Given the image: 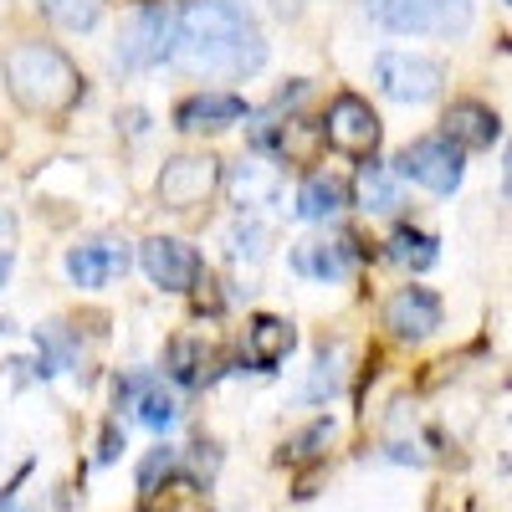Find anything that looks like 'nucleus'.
Wrapping results in <instances>:
<instances>
[{"label": "nucleus", "mask_w": 512, "mask_h": 512, "mask_svg": "<svg viewBox=\"0 0 512 512\" xmlns=\"http://www.w3.org/2000/svg\"><path fill=\"white\" fill-rule=\"evenodd\" d=\"M384 31L400 36H461L472 26V0H364Z\"/></svg>", "instance_id": "obj_3"}, {"label": "nucleus", "mask_w": 512, "mask_h": 512, "mask_svg": "<svg viewBox=\"0 0 512 512\" xmlns=\"http://www.w3.org/2000/svg\"><path fill=\"white\" fill-rule=\"evenodd\" d=\"M169 62L190 77H251L267 62V41L236 0H190L175 16Z\"/></svg>", "instance_id": "obj_1"}, {"label": "nucleus", "mask_w": 512, "mask_h": 512, "mask_svg": "<svg viewBox=\"0 0 512 512\" xmlns=\"http://www.w3.org/2000/svg\"><path fill=\"white\" fill-rule=\"evenodd\" d=\"M390 256H395L400 267H410V272H425V267L441 262V241L425 236V231H415V226H400V231L390 236Z\"/></svg>", "instance_id": "obj_19"}, {"label": "nucleus", "mask_w": 512, "mask_h": 512, "mask_svg": "<svg viewBox=\"0 0 512 512\" xmlns=\"http://www.w3.org/2000/svg\"><path fill=\"white\" fill-rule=\"evenodd\" d=\"M36 349H41V369H36V374H57V369L72 364V344H67L62 328H47V333L36 338Z\"/></svg>", "instance_id": "obj_24"}, {"label": "nucleus", "mask_w": 512, "mask_h": 512, "mask_svg": "<svg viewBox=\"0 0 512 512\" xmlns=\"http://www.w3.org/2000/svg\"><path fill=\"white\" fill-rule=\"evenodd\" d=\"M169 472H175V451H169V446H154V451L144 456V466H139V492H144V497H154V492H159V482H164Z\"/></svg>", "instance_id": "obj_25"}, {"label": "nucleus", "mask_w": 512, "mask_h": 512, "mask_svg": "<svg viewBox=\"0 0 512 512\" xmlns=\"http://www.w3.org/2000/svg\"><path fill=\"white\" fill-rule=\"evenodd\" d=\"M323 134L338 154H354V159H369L379 149V113L359 98V93H338L328 118H323Z\"/></svg>", "instance_id": "obj_7"}, {"label": "nucleus", "mask_w": 512, "mask_h": 512, "mask_svg": "<svg viewBox=\"0 0 512 512\" xmlns=\"http://www.w3.org/2000/svg\"><path fill=\"white\" fill-rule=\"evenodd\" d=\"M349 205V185L333 180V175H313L303 190H297V216L303 221H328Z\"/></svg>", "instance_id": "obj_18"}, {"label": "nucleus", "mask_w": 512, "mask_h": 512, "mask_svg": "<svg viewBox=\"0 0 512 512\" xmlns=\"http://www.w3.org/2000/svg\"><path fill=\"white\" fill-rule=\"evenodd\" d=\"M221 185V159L216 154H175L159 169V200L169 210H195Z\"/></svg>", "instance_id": "obj_6"}, {"label": "nucleus", "mask_w": 512, "mask_h": 512, "mask_svg": "<svg viewBox=\"0 0 512 512\" xmlns=\"http://www.w3.org/2000/svg\"><path fill=\"white\" fill-rule=\"evenodd\" d=\"M118 410H134L149 431H169V425L180 420L175 395H169L154 374H128V379H118Z\"/></svg>", "instance_id": "obj_12"}, {"label": "nucleus", "mask_w": 512, "mask_h": 512, "mask_svg": "<svg viewBox=\"0 0 512 512\" xmlns=\"http://www.w3.org/2000/svg\"><path fill=\"white\" fill-rule=\"evenodd\" d=\"M262 241H267V231H262V226H231V231H226L231 256H262V251H267Z\"/></svg>", "instance_id": "obj_26"}, {"label": "nucleus", "mask_w": 512, "mask_h": 512, "mask_svg": "<svg viewBox=\"0 0 512 512\" xmlns=\"http://www.w3.org/2000/svg\"><path fill=\"white\" fill-rule=\"evenodd\" d=\"M144 512H149V507H144Z\"/></svg>", "instance_id": "obj_29"}, {"label": "nucleus", "mask_w": 512, "mask_h": 512, "mask_svg": "<svg viewBox=\"0 0 512 512\" xmlns=\"http://www.w3.org/2000/svg\"><path fill=\"white\" fill-rule=\"evenodd\" d=\"M338 384H344V349H323L313 364V379H308V400L338 395Z\"/></svg>", "instance_id": "obj_23"}, {"label": "nucleus", "mask_w": 512, "mask_h": 512, "mask_svg": "<svg viewBox=\"0 0 512 512\" xmlns=\"http://www.w3.org/2000/svg\"><path fill=\"white\" fill-rule=\"evenodd\" d=\"M292 349H297V333H292L287 318L256 313V318L246 323V364H251V369H277Z\"/></svg>", "instance_id": "obj_15"}, {"label": "nucleus", "mask_w": 512, "mask_h": 512, "mask_svg": "<svg viewBox=\"0 0 512 512\" xmlns=\"http://www.w3.org/2000/svg\"><path fill=\"white\" fill-rule=\"evenodd\" d=\"M210 349L200 344V338H175V344H169V374H175L180 384H200L210 369Z\"/></svg>", "instance_id": "obj_20"}, {"label": "nucleus", "mask_w": 512, "mask_h": 512, "mask_svg": "<svg viewBox=\"0 0 512 512\" xmlns=\"http://www.w3.org/2000/svg\"><path fill=\"white\" fill-rule=\"evenodd\" d=\"M6 272H11V256H6V251H0V282H6Z\"/></svg>", "instance_id": "obj_28"}, {"label": "nucleus", "mask_w": 512, "mask_h": 512, "mask_svg": "<svg viewBox=\"0 0 512 512\" xmlns=\"http://www.w3.org/2000/svg\"><path fill=\"white\" fill-rule=\"evenodd\" d=\"M374 82L395 103H431L446 82V67L420 57V52H379L374 57Z\"/></svg>", "instance_id": "obj_5"}, {"label": "nucleus", "mask_w": 512, "mask_h": 512, "mask_svg": "<svg viewBox=\"0 0 512 512\" xmlns=\"http://www.w3.org/2000/svg\"><path fill=\"white\" fill-rule=\"evenodd\" d=\"M128 267H134V251H128V241H118V236H98V241H82V246L67 251V277L77 287H108Z\"/></svg>", "instance_id": "obj_10"}, {"label": "nucleus", "mask_w": 512, "mask_h": 512, "mask_svg": "<svg viewBox=\"0 0 512 512\" xmlns=\"http://www.w3.org/2000/svg\"><path fill=\"white\" fill-rule=\"evenodd\" d=\"M231 200L241 205V210H251V205H267L272 195H277V169L272 164H262V159H241L236 169H231Z\"/></svg>", "instance_id": "obj_17"}, {"label": "nucleus", "mask_w": 512, "mask_h": 512, "mask_svg": "<svg viewBox=\"0 0 512 512\" xmlns=\"http://www.w3.org/2000/svg\"><path fill=\"white\" fill-rule=\"evenodd\" d=\"M395 169H400L405 180H415V185H425V190H436V195H451V190L461 185V175H466L461 149L446 144V139H415V144L395 159Z\"/></svg>", "instance_id": "obj_8"}, {"label": "nucleus", "mask_w": 512, "mask_h": 512, "mask_svg": "<svg viewBox=\"0 0 512 512\" xmlns=\"http://www.w3.org/2000/svg\"><path fill=\"white\" fill-rule=\"evenodd\" d=\"M349 246H354V241H344V236L297 241V246H292V267L303 272V277H313V282H338V277L349 272V262H354Z\"/></svg>", "instance_id": "obj_14"}, {"label": "nucleus", "mask_w": 512, "mask_h": 512, "mask_svg": "<svg viewBox=\"0 0 512 512\" xmlns=\"http://www.w3.org/2000/svg\"><path fill=\"white\" fill-rule=\"evenodd\" d=\"M359 200H364V210H395L400 205V190H395V180H390V169L384 164H364L359 169Z\"/></svg>", "instance_id": "obj_21"}, {"label": "nucleus", "mask_w": 512, "mask_h": 512, "mask_svg": "<svg viewBox=\"0 0 512 512\" xmlns=\"http://www.w3.org/2000/svg\"><path fill=\"white\" fill-rule=\"evenodd\" d=\"M441 123H446L441 139L456 144L461 154H466V149H492V144L502 139V118H497L487 103H472V98H466V103H451Z\"/></svg>", "instance_id": "obj_13"}, {"label": "nucleus", "mask_w": 512, "mask_h": 512, "mask_svg": "<svg viewBox=\"0 0 512 512\" xmlns=\"http://www.w3.org/2000/svg\"><path fill=\"white\" fill-rule=\"evenodd\" d=\"M241 118H246V98H236V93H195L175 108L180 128H231Z\"/></svg>", "instance_id": "obj_16"}, {"label": "nucleus", "mask_w": 512, "mask_h": 512, "mask_svg": "<svg viewBox=\"0 0 512 512\" xmlns=\"http://www.w3.org/2000/svg\"><path fill=\"white\" fill-rule=\"evenodd\" d=\"M41 11H47L57 26H67V31H88L103 16V0H41Z\"/></svg>", "instance_id": "obj_22"}, {"label": "nucleus", "mask_w": 512, "mask_h": 512, "mask_svg": "<svg viewBox=\"0 0 512 512\" xmlns=\"http://www.w3.org/2000/svg\"><path fill=\"white\" fill-rule=\"evenodd\" d=\"M441 297L431 287H400L390 303H384V328L395 338H431L441 328Z\"/></svg>", "instance_id": "obj_11"}, {"label": "nucleus", "mask_w": 512, "mask_h": 512, "mask_svg": "<svg viewBox=\"0 0 512 512\" xmlns=\"http://www.w3.org/2000/svg\"><path fill=\"white\" fill-rule=\"evenodd\" d=\"M118 446H123V431H118V425H108V431H103V451H98V461H113V456H118Z\"/></svg>", "instance_id": "obj_27"}, {"label": "nucleus", "mask_w": 512, "mask_h": 512, "mask_svg": "<svg viewBox=\"0 0 512 512\" xmlns=\"http://www.w3.org/2000/svg\"><path fill=\"white\" fill-rule=\"evenodd\" d=\"M6 88L26 113L57 118L67 108H77L82 98V72L72 67L67 52H57L52 41H21L6 52Z\"/></svg>", "instance_id": "obj_2"}, {"label": "nucleus", "mask_w": 512, "mask_h": 512, "mask_svg": "<svg viewBox=\"0 0 512 512\" xmlns=\"http://www.w3.org/2000/svg\"><path fill=\"white\" fill-rule=\"evenodd\" d=\"M139 262H144L149 282L164 287V292H190L200 282V251L175 241V236H149L144 251H139Z\"/></svg>", "instance_id": "obj_9"}, {"label": "nucleus", "mask_w": 512, "mask_h": 512, "mask_svg": "<svg viewBox=\"0 0 512 512\" xmlns=\"http://www.w3.org/2000/svg\"><path fill=\"white\" fill-rule=\"evenodd\" d=\"M169 47H175V11L169 6H144V11H134V21L118 31L113 67L149 72V67L169 62Z\"/></svg>", "instance_id": "obj_4"}]
</instances>
